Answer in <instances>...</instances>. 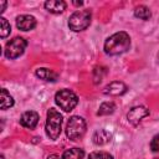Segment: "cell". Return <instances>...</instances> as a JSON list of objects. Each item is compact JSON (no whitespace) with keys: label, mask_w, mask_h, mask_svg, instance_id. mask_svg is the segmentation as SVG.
<instances>
[{"label":"cell","mask_w":159,"mask_h":159,"mask_svg":"<svg viewBox=\"0 0 159 159\" xmlns=\"http://www.w3.org/2000/svg\"><path fill=\"white\" fill-rule=\"evenodd\" d=\"M55 102H56V104L61 109H63L65 112H70V111H72L77 106L78 98H77V96L72 91H70V89H61V91H58L56 93Z\"/></svg>","instance_id":"5"},{"label":"cell","mask_w":159,"mask_h":159,"mask_svg":"<svg viewBox=\"0 0 159 159\" xmlns=\"http://www.w3.org/2000/svg\"><path fill=\"white\" fill-rule=\"evenodd\" d=\"M86 133V120L80 116H72L66 127V135L71 140L81 139Z\"/></svg>","instance_id":"4"},{"label":"cell","mask_w":159,"mask_h":159,"mask_svg":"<svg viewBox=\"0 0 159 159\" xmlns=\"http://www.w3.org/2000/svg\"><path fill=\"white\" fill-rule=\"evenodd\" d=\"M88 159H113V157L107 152H92Z\"/></svg>","instance_id":"19"},{"label":"cell","mask_w":159,"mask_h":159,"mask_svg":"<svg viewBox=\"0 0 159 159\" xmlns=\"http://www.w3.org/2000/svg\"><path fill=\"white\" fill-rule=\"evenodd\" d=\"M147 116H149V109L145 108L144 106H137V107H133V108L128 112L127 119H128V122H129L130 124L137 125V124H139V122H140L143 118H145Z\"/></svg>","instance_id":"7"},{"label":"cell","mask_w":159,"mask_h":159,"mask_svg":"<svg viewBox=\"0 0 159 159\" xmlns=\"http://www.w3.org/2000/svg\"><path fill=\"white\" fill-rule=\"evenodd\" d=\"M134 16L138 17V19H142V20H149V17L152 16V14H150V10L147 6L139 5L134 10Z\"/></svg>","instance_id":"17"},{"label":"cell","mask_w":159,"mask_h":159,"mask_svg":"<svg viewBox=\"0 0 159 159\" xmlns=\"http://www.w3.org/2000/svg\"><path fill=\"white\" fill-rule=\"evenodd\" d=\"M36 76L39 77V78H41V80H43V81H50V82H53V81H56V78H57V73H55L53 71H51V70H48V68H37L36 70Z\"/></svg>","instance_id":"13"},{"label":"cell","mask_w":159,"mask_h":159,"mask_svg":"<svg viewBox=\"0 0 159 159\" xmlns=\"http://www.w3.org/2000/svg\"><path fill=\"white\" fill-rule=\"evenodd\" d=\"M106 75V68L104 67H96L94 68V72H93V80H94V83H99L103 78V76Z\"/></svg>","instance_id":"20"},{"label":"cell","mask_w":159,"mask_h":159,"mask_svg":"<svg viewBox=\"0 0 159 159\" xmlns=\"http://www.w3.org/2000/svg\"><path fill=\"white\" fill-rule=\"evenodd\" d=\"M16 26L19 30L30 31L36 26V19L31 15H20L16 17Z\"/></svg>","instance_id":"9"},{"label":"cell","mask_w":159,"mask_h":159,"mask_svg":"<svg viewBox=\"0 0 159 159\" xmlns=\"http://www.w3.org/2000/svg\"><path fill=\"white\" fill-rule=\"evenodd\" d=\"M73 4H75L76 6H81V5L83 4V2H82V1H80V2H78V1H73Z\"/></svg>","instance_id":"24"},{"label":"cell","mask_w":159,"mask_h":159,"mask_svg":"<svg viewBox=\"0 0 159 159\" xmlns=\"http://www.w3.org/2000/svg\"><path fill=\"white\" fill-rule=\"evenodd\" d=\"M111 138H112V134H111L108 130H106V129H99V130L94 132V134H93V137H92V140H93V143H94L96 145H103V144L108 143V142L111 140Z\"/></svg>","instance_id":"12"},{"label":"cell","mask_w":159,"mask_h":159,"mask_svg":"<svg viewBox=\"0 0 159 159\" xmlns=\"http://www.w3.org/2000/svg\"><path fill=\"white\" fill-rule=\"evenodd\" d=\"M10 31H11L10 24L7 22L6 19L1 17V19H0V36H1L2 39H5V37L10 34Z\"/></svg>","instance_id":"18"},{"label":"cell","mask_w":159,"mask_h":159,"mask_svg":"<svg viewBox=\"0 0 159 159\" xmlns=\"http://www.w3.org/2000/svg\"><path fill=\"white\" fill-rule=\"evenodd\" d=\"M5 6H6V1H0V11L1 12L5 10Z\"/></svg>","instance_id":"22"},{"label":"cell","mask_w":159,"mask_h":159,"mask_svg":"<svg viewBox=\"0 0 159 159\" xmlns=\"http://www.w3.org/2000/svg\"><path fill=\"white\" fill-rule=\"evenodd\" d=\"M127 86L120 82V81H113L109 84H107L103 89L104 94H109V96H122L127 92Z\"/></svg>","instance_id":"8"},{"label":"cell","mask_w":159,"mask_h":159,"mask_svg":"<svg viewBox=\"0 0 159 159\" xmlns=\"http://www.w3.org/2000/svg\"><path fill=\"white\" fill-rule=\"evenodd\" d=\"M20 123L25 128L34 129L39 123V114L34 111H27V112L22 113V116L20 118Z\"/></svg>","instance_id":"10"},{"label":"cell","mask_w":159,"mask_h":159,"mask_svg":"<svg viewBox=\"0 0 159 159\" xmlns=\"http://www.w3.org/2000/svg\"><path fill=\"white\" fill-rule=\"evenodd\" d=\"M83 157H84L83 149H81V148H71V149H67L63 153L62 159H83Z\"/></svg>","instance_id":"14"},{"label":"cell","mask_w":159,"mask_h":159,"mask_svg":"<svg viewBox=\"0 0 159 159\" xmlns=\"http://www.w3.org/2000/svg\"><path fill=\"white\" fill-rule=\"evenodd\" d=\"M12 106H14L12 97L10 96V93L5 88H2L1 89V109H7Z\"/></svg>","instance_id":"15"},{"label":"cell","mask_w":159,"mask_h":159,"mask_svg":"<svg viewBox=\"0 0 159 159\" xmlns=\"http://www.w3.org/2000/svg\"><path fill=\"white\" fill-rule=\"evenodd\" d=\"M91 19H92V14L89 10H77L70 16L68 27L75 32L83 31L89 26Z\"/></svg>","instance_id":"3"},{"label":"cell","mask_w":159,"mask_h":159,"mask_svg":"<svg viewBox=\"0 0 159 159\" xmlns=\"http://www.w3.org/2000/svg\"><path fill=\"white\" fill-rule=\"evenodd\" d=\"M130 47V37L127 32L119 31L109 36L104 42V52L111 56L120 55L128 51Z\"/></svg>","instance_id":"1"},{"label":"cell","mask_w":159,"mask_h":159,"mask_svg":"<svg viewBox=\"0 0 159 159\" xmlns=\"http://www.w3.org/2000/svg\"><path fill=\"white\" fill-rule=\"evenodd\" d=\"M150 149L153 152H159V134L154 135V138L150 142Z\"/></svg>","instance_id":"21"},{"label":"cell","mask_w":159,"mask_h":159,"mask_svg":"<svg viewBox=\"0 0 159 159\" xmlns=\"http://www.w3.org/2000/svg\"><path fill=\"white\" fill-rule=\"evenodd\" d=\"M66 2L62 0H48L45 2V9L52 14H61L66 10Z\"/></svg>","instance_id":"11"},{"label":"cell","mask_w":159,"mask_h":159,"mask_svg":"<svg viewBox=\"0 0 159 159\" xmlns=\"http://www.w3.org/2000/svg\"><path fill=\"white\" fill-rule=\"evenodd\" d=\"M27 46V41L22 37H14L12 40L7 41L6 46H5V56L10 60L17 58L19 56H21L25 51Z\"/></svg>","instance_id":"6"},{"label":"cell","mask_w":159,"mask_h":159,"mask_svg":"<svg viewBox=\"0 0 159 159\" xmlns=\"http://www.w3.org/2000/svg\"><path fill=\"white\" fill-rule=\"evenodd\" d=\"M116 109V104L113 102H103L101 106H99V109L97 112L98 116H108V114H112Z\"/></svg>","instance_id":"16"},{"label":"cell","mask_w":159,"mask_h":159,"mask_svg":"<svg viewBox=\"0 0 159 159\" xmlns=\"http://www.w3.org/2000/svg\"><path fill=\"white\" fill-rule=\"evenodd\" d=\"M47 159H61V158L57 154H51L50 157H47Z\"/></svg>","instance_id":"23"},{"label":"cell","mask_w":159,"mask_h":159,"mask_svg":"<svg viewBox=\"0 0 159 159\" xmlns=\"http://www.w3.org/2000/svg\"><path fill=\"white\" fill-rule=\"evenodd\" d=\"M62 122L63 119L60 112H57L55 108H50L46 119V134L50 139L55 140L60 137L62 129Z\"/></svg>","instance_id":"2"}]
</instances>
